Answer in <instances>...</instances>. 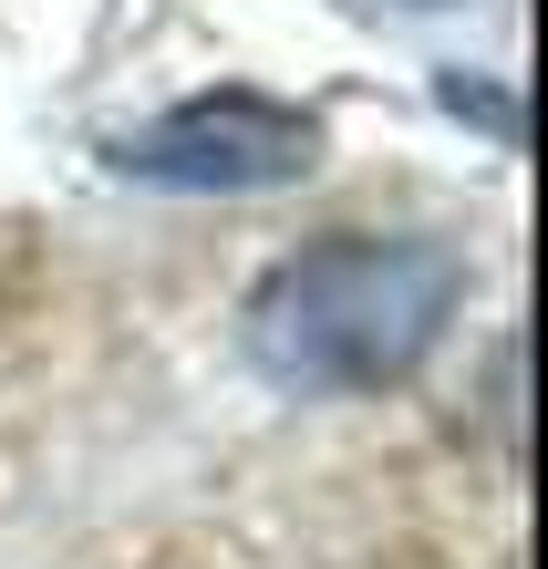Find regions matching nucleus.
<instances>
[{"label": "nucleus", "mask_w": 548, "mask_h": 569, "mask_svg": "<svg viewBox=\"0 0 548 569\" xmlns=\"http://www.w3.org/2000/svg\"><path fill=\"white\" fill-rule=\"evenodd\" d=\"M435 93H445V114H466V124H487L497 146H518V104H507L497 83H476V73H445Z\"/></svg>", "instance_id": "obj_3"}, {"label": "nucleus", "mask_w": 548, "mask_h": 569, "mask_svg": "<svg viewBox=\"0 0 548 569\" xmlns=\"http://www.w3.org/2000/svg\"><path fill=\"white\" fill-rule=\"evenodd\" d=\"M403 11H445V0H403Z\"/></svg>", "instance_id": "obj_4"}, {"label": "nucleus", "mask_w": 548, "mask_h": 569, "mask_svg": "<svg viewBox=\"0 0 548 569\" xmlns=\"http://www.w3.org/2000/svg\"><path fill=\"white\" fill-rule=\"evenodd\" d=\"M466 311V259L415 228H341L249 290V362L280 393H383Z\"/></svg>", "instance_id": "obj_1"}, {"label": "nucleus", "mask_w": 548, "mask_h": 569, "mask_svg": "<svg viewBox=\"0 0 548 569\" xmlns=\"http://www.w3.org/2000/svg\"><path fill=\"white\" fill-rule=\"evenodd\" d=\"M321 166V124L280 104V93H187L156 124L114 136V177L166 187V197H259V187H300Z\"/></svg>", "instance_id": "obj_2"}]
</instances>
